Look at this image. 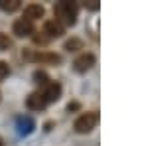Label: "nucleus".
<instances>
[{"label":"nucleus","mask_w":148,"mask_h":146,"mask_svg":"<svg viewBox=\"0 0 148 146\" xmlns=\"http://www.w3.org/2000/svg\"><path fill=\"white\" fill-rule=\"evenodd\" d=\"M26 107L32 109V111H44L47 107V103H46V99H44V95H42V91L30 93L28 99H26Z\"/></svg>","instance_id":"nucleus-7"},{"label":"nucleus","mask_w":148,"mask_h":146,"mask_svg":"<svg viewBox=\"0 0 148 146\" xmlns=\"http://www.w3.org/2000/svg\"><path fill=\"white\" fill-rule=\"evenodd\" d=\"M24 57L40 63V65H57L61 63V56H57L53 51H40V49H24Z\"/></svg>","instance_id":"nucleus-2"},{"label":"nucleus","mask_w":148,"mask_h":146,"mask_svg":"<svg viewBox=\"0 0 148 146\" xmlns=\"http://www.w3.org/2000/svg\"><path fill=\"white\" fill-rule=\"evenodd\" d=\"M65 49L67 51H77V49H83V42H81L79 38H71L65 42Z\"/></svg>","instance_id":"nucleus-11"},{"label":"nucleus","mask_w":148,"mask_h":146,"mask_svg":"<svg viewBox=\"0 0 148 146\" xmlns=\"http://www.w3.org/2000/svg\"><path fill=\"white\" fill-rule=\"evenodd\" d=\"M12 32L18 36V38H28V36H32L36 32L34 22L24 20V18H18V20L14 22V26H12Z\"/></svg>","instance_id":"nucleus-5"},{"label":"nucleus","mask_w":148,"mask_h":146,"mask_svg":"<svg viewBox=\"0 0 148 146\" xmlns=\"http://www.w3.org/2000/svg\"><path fill=\"white\" fill-rule=\"evenodd\" d=\"M8 73H10L8 63H6V61H0V81H4V79L8 77Z\"/></svg>","instance_id":"nucleus-14"},{"label":"nucleus","mask_w":148,"mask_h":146,"mask_svg":"<svg viewBox=\"0 0 148 146\" xmlns=\"http://www.w3.org/2000/svg\"><path fill=\"white\" fill-rule=\"evenodd\" d=\"M44 14H46V10H44V6L42 4H36V2H32V4H28V6H24V20H30V22H34V20H40V18H44Z\"/></svg>","instance_id":"nucleus-8"},{"label":"nucleus","mask_w":148,"mask_h":146,"mask_svg":"<svg viewBox=\"0 0 148 146\" xmlns=\"http://www.w3.org/2000/svg\"><path fill=\"white\" fill-rule=\"evenodd\" d=\"M12 47V40L8 38V34H2L0 32V51H6Z\"/></svg>","instance_id":"nucleus-12"},{"label":"nucleus","mask_w":148,"mask_h":146,"mask_svg":"<svg viewBox=\"0 0 148 146\" xmlns=\"http://www.w3.org/2000/svg\"><path fill=\"white\" fill-rule=\"evenodd\" d=\"M93 65H95V56L89 53V51H83V53L77 56L75 61H73V69H75L77 73H85V71H89Z\"/></svg>","instance_id":"nucleus-4"},{"label":"nucleus","mask_w":148,"mask_h":146,"mask_svg":"<svg viewBox=\"0 0 148 146\" xmlns=\"http://www.w3.org/2000/svg\"><path fill=\"white\" fill-rule=\"evenodd\" d=\"M20 8V0H0V10L4 12H14Z\"/></svg>","instance_id":"nucleus-10"},{"label":"nucleus","mask_w":148,"mask_h":146,"mask_svg":"<svg viewBox=\"0 0 148 146\" xmlns=\"http://www.w3.org/2000/svg\"><path fill=\"white\" fill-rule=\"evenodd\" d=\"M0 146H4V144H2V140H0Z\"/></svg>","instance_id":"nucleus-15"},{"label":"nucleus","mask_w":148,"mask_h":146,"mask_svg":"<svg viewBox=\"0 0 148 146\" xmlns=\"http://www.w3.org/2000/svg\"><path fill=\"white\" fill-rule=\"evenodd\" d=\"M34 79H36V83H38V85H42V87H46L47 83H49L46 71H36V73H34Z\"/></svg>","instance_id":"nucleus-13"},{"label":"nucleus","mask_w":148,"mask_h":146,"mask_svg":"<svg viewBox=\"0 0 148 146\" xmlns=\"http://www.w3.org/2000/svg\"><path fill=\"white\" fill-rule=\"evenodd\" d=\"M97 123H99V112L89 111V112L79 114V117L75 119L73 128H75V132H79V134H87V132H91L93 128L97 126Z\"/></svg>","instance_id":"nucleus-3"},{"label":"nucleus","mask_w":148,"mask_h":146,"mask_svg":"<svg viewBox=\"0 0 148 146\" xmlns=\"http://www.w3.org/2000/svg\"><path fill=\"white\" fill-rule=\"evenodd\" d=\"M44 34H47V40L49 38H61V36L65 34V28L59 22H56V20H46V24H44Z\"/></svg>","instance_id":"nucleus-9"},{"label":"nucleus","mask_w":148,"mask_h":146,"mask_svg":"<svg viewBox=\"0 0 148 146\" xmlns=\"http://www.w3.org/2000/svg\"><path fill=\"white\" fill-rule=\"evenodd\" d=\"M42 95H44V99H46L47 105H49V103L59 101V97H61V85L56 83V81H49L46 87L42 89Z\"/></svg>","instance_id":"nucleus-6"},{"label":"nucleus","mask_w":148,"mask_h":146,"mask_svg":"<svg viewBox=\"0 0 148 146\" xmlns=\"http://www.w3.org/2000/svg\"><path fill=\"white\" fill-rule=\"evenodd\" d=\"M77 14H79V6L77 2H69V0H61L56 2L53 6V20L59 22L63 28L65 26H75L77 24Z\"/></svg>","instance_id":"nucleus-1"}]
</instances>
